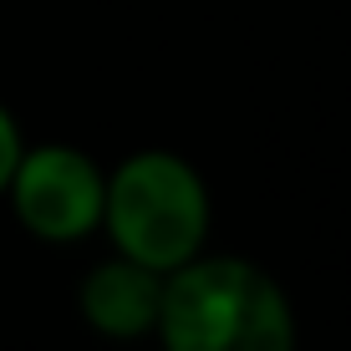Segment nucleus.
Masks as SVG:
<instances>
[{
	"label": "nucleus",
	"instance_id": "f03ea898",
	"mask_svg": "<svg viewBox=\"0 0 351 351\" xmlns=\"http://www.w3.org/2000/svg\"><path fill=\"white\" fill-rule=\"evenodd\" d=\"M102 229L117 255L168 275L209 250L214 193L184 153L138 148L107 173Z\"/></svg>",
	"mask_w": 351,
	"mask_h": 351
},
{
	"label": "nucleus",
	"instance_id": "39448f33",
	"mask_svg": "<svg viewBox=\"0 0 351 351\" xmlns=\"http://www.w3.org/2000/svg\"><path fill=\"white\" fill-rule=\"evenodd\" d=\"M21 148H26V138H21V123H16V112H10V107L0 102V193H5L10 173H16Z\"/></svg>",
	"mask_w": 351,
	"mask_h": 351
},
{
	"label": "nucleus",
	"instance_id": "f257e3e1",
	"mask_svg": "<svg viewBox=\"0 0 351 351\" xmlns=\"http://www.w3.org/2000/svg\"><path fill=\"white\" fill-rule=\"evenodd\" d=\"M153 341L163 351H295L300 326L265 265L204 250L168 270Z\"/></svg>",
	"mask_w": 351,
	"mask_h": 351
},
{
	"label": "nucleus",
	"instance_id": "7ed1b4c3",
	"mask_svg": "<svg viewBox=\"0 0 351 351\" xmlns=\"http://www.w3.org/2000/svg\"><path fill=\"white\" fill-rule=\"evenodd\" d=\"M102 193L107 173L92 153L71 143H41V148H21L0 199H10V214L26 234L46 245H77L102 229Z\"/></svg>",
	"mask_w": 351,
	"mask_h": 351
},
{
	"label": "nucleus",
	"instance_id": "20e7f679",
	"mask_svg": "<svg viewBox=\"0 0 351 351\" xmlns=\"http://www.w3.org/2000/svg\"><path fill=\"white\" fill-rule=\"evenodd\" d=\"M163 280H168L163 270L138 265L128 255L97 260L77 285V311L107 341H143V336H153V326H158Z\"/></svg>",
	"mask_w": 351,
	"mask_h": 351
}]
</instances>
